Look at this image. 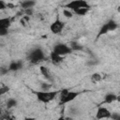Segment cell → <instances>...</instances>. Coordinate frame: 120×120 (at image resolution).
<instances>
[{
  "mask_svg": "<svg viewBox=\"0 0 120 120\" xmlns=\"http://www.w3.org/2000/svg\"><path fill=\"white\" fill-rule=\"evenodd\" d=\"M112 112L103 106H100L98 108L97 113H96V118L97 119H103V118H111Z\"/></svg>",
  "mask_w": 120,
  "mask_h": 120,
  "instance_id": "cell-8",
  "label": "cell"
},
{
  "mask_svg": "<svg viewBox=\"0 0 120 120\" xmlns=\"http://www.w3.org/2000/svg\"><path fill=\"white\" fill-rule=\"evenodd\" d=\"M9 91V87L7 86V85H4V84H1V87H0V95H4L6 93H8Z\"/></svg>",
  "mask_w": 120,
  "mask_h": 120,
  "instance_id": "cell-19",
  "label": "cell"
},
{
  "mask_svg": "<svg viewBox=\"0 0 120 120\" xmlns=\"http://www.w3.org/2000/svg\"><path fill=\"white\" fill-rule=\"evenodd\" d=\"M8 29H7V28H0V36L1 37L8 35Z\"/></svg>",
  "mask_w": 120,
  "mask_h": 120,
  "instance_id": "cell-23",
  "label": "cell"
},
{
  "mask_svg": "<svg viewBox=\"0 0 120 120\" xmlns=\"http://www.w3.org/2000/svg\"><path fill=\"white\" fill-rule=\"evenodd\" d=\"M101 80H102V76H101L100 73L96 72V73H93V74L91 75V81H92L93 82H95V83L100 82Z\"/></svg>",
  "mask_w": 120,
  "mask_h": 120,
  "instance_id": "cell-17",
  "label": "cell"
},
{
  "mask_svg": "<svg viewBox=\"0 0 120 120\" xmlns=\"http://www.w3.org/2000/svg\"><path fill=\"white\" fill-rule=\"evenodd\" d=\"M117 11H118V12H120V7H118V8H117Z\"/></svg>",
  "mask_w": 120,
  "mask_h": 120,
  "instance_id": "cell-28",
  "label": "cell"
},
{
  "mask_svg": "<svg viewBox=\"0 0 120 120\" xmlns=\"http://www.w3.org/2000/svg\"><path fill=\"white\" fill-rule=\"evenodd\" d=\"M45 59V53L42 49L40 48H35L33 49L29 54H28V60L31 64H38L41 61H44Z\"/></svg>",
  "mask_w": 120,
  "mask_h": 120,
  "instance_id": "cell-4",
  "label": "cell"
},
{
  "mask_svg": "<svg viewBox=\"0 0 120 120\" xmlns=\"http://www.w3.org/2000/svg\"><path fill=\"white\" fill-rule=\"evenodd\" d=\"M64 27H65V22L60 19L59 16H57L56 19L54 20V22L51 23V25H50V30H51V32H52V34L58 35V34H60V33L63 31Z\"/></svg>",
  "mask_w": 120,
  "mask_h": 120,
  "instance_id": "cell-6",
  "label": "cell"
},
{
  "mask_svg": "<svg viewBox=\"0 0 120 120\" xmlns=\"http://www.w3.org/2000/svg\"><path fill=\"white\" fill-rule=\"evenodd\" d=\"M32 8H27V9H24V11H25L26 15H28V16L32 15V13H33V9H32Z\"/></svg>",
  "mask_w": 120,
  "mask_h": 120,
  "instance_id": "cell-25",
  "label": "cell"
},
{
  "mask_svg": "<svg viewBox=\"0 0 120 120\" xmlns=\"http://www.w3.org/2000/svg\"><path fill=\"white\" fill-rule=\"evenodd\" d=\"M22 62L18 60V61H12L9 65H8V71H18L21 68H22Z\"/></svg>",
  "mask_w": 120,
  "mask_h": 120,
  "instance_id": "cell-9",
  "label": "cell"
},
{
  "mask_svg": "<svg viewBox=\"0 0 120 120\" xmlns=\"http://www.w3.org/2000/svg\"><path fill=\"white\" fill-rule=\"evenodd\" d=\"M90 10V8H81L79 9H76L75 11H73L75 14H77L78 16H84L88 13V11Z\"/></svg>",
  "mask_w": 120,
  "mask_h": 120,
  "instance_id": "cell-15",
  "label": "cell"
},
{
  "mask_svg": "<svg viewBox=\"0 0 120 120\" xmlns=\"http://www.w3.org/2000/svg\"><path fill=\"white\" fill-rule=\"evenodd\" d=\"M35 5H36V1H35V0H23V1L21 3V7H22L23 9L32 8Z\"/></svg>",
  "mask_w": 120,
  "mask_h": 120,
  "instance_id": "cell-14",
  "label": "cell"
},
{
  "mask_svg": "<svg viewBox=\"0 0 120 120\" xmlns=\"http://www.w3.org/2000/svg\"><path fill=\"white\" fill-rule=\"evenodd\" d=\"M29 20H30V16L25 15V16H23V17L21 19V23H22L23 26H25V25H26V23L29 22Z\"/></svg>",
  "mask_w": 120,
  "mask_h": 120,
  "instance_id": "cell-21",
  "label": "cell"
},
{
  "mask_svg": "<svg viewBox=\"0 0 120 120\" xmlns=\"http://www.w3.org/2000/svg\"><path fill=\"white\" fill-rule=\"evenodd\" d=\"M17 104H18V102H17V100L15 98H9L7 101V107H8V109H11L13 107H16Z\"/></svg>",
  "mask_w": 120,
  "mask_h": 120,
  "instance_id": "cell-18",
  "label": "cell"
},
{
  "mask_svg": "<svg viewBox=\"0 0 120 120\" xmlns=\"http://www.w3.org/2000/svg\"><path fill=\"white\" fill-rule=\"evenodd\" d=\"M11 22H12V21H11V19L9 17L2 18V19H0V28H7V29H8L10 27V25H11Z\"/></svg>",
  "mask_w": 120,
  "mask_h": 120,
  "instance_id": "cell-12",
  "label": "cell"
},
{
  "mask_svg": "<svg viewBox=\"0 0 120 120\" xmlns=\"http://www.w3.org/2000/svg\"><path fill=\"white\" fill-rule=\"evenodd\" d=\"M7 8H8V4H6L4 0H0V9L1 10H4Z\"/></svg>",
  "mask_w": 120,
  "mask_h": 120,
  "instance_id": "cell-22",
  "label": "cell"
},
{
  "mask_svg": "<svg viewBox=\"0 0 120 120\" xmlns=\"http://www.w3.org/2000/svg\"><path fill=\"white\" fill-rule=\"evenodd\" d=\"M65 8L75 11L76 9H79L81 8H90V6L86 0H71L65 5Z\"/></svg>",
  "mask_w": 120,
  "mask_h": 120,
  "instance_id": "cell-5",
  "label": "cell"
},
{
  "mask_svg": "<svg viewBox=\"0 0 120 120\" xmlns=\"http://www.w3.org/2000/svg\"><path fill=\"white\" fill-rule=\"evenodd\" d=\"M50 58H51V60H52V63L54 64V65H58V64H60V63H62L63 60H64V56L57 54V53L54 52L53 51L51 52V53H50Z\"/></svg>",
  "mask_w": 120,
  "mask_h": 120,
  "instance_id": "cell-10",
  "label": "cell"
},
{
  "mask_svg": "<svg viewBox=\"0 0 120 120\" xmlns=\"http://www.w3.org/2000/svg\"><path fill=\"white\" fill-rule=\"evenodd\" d=\"M33 93L36 95L38 100H39L42 103H49L52 100H53L56 96L60 93V91H47V90H40V91H33Z\"/></svg>",
  "mask_w": 120,
  "mask_h": 120,
  "instance_id": "cell-1",
  "label": "cell"
},
{
  "mask_svg": "<svg viewBox=\"0 0 120 120\" xmlns=\"http://www.w3.org/2000/svg\"><path fill=\"white\" fill-rule=\"evenodd\" d=\"M117 101H120V96H117V99H116Z\"/></svg>",
  "mask_w": 120,
  "mask_h": 120,
  "instance_id": "cell-27",
  "label": "cell"
},
{
  "mask_svg": "<svg viewBox=\"0 0 120 120\" xmlns=\"http://www.w3.org/2000/svg\"><path fill=\"white\" fill-rule=\"evenodd\" d=\"M70 48L72 49V51H82V50H83L82 45L76 42V41H72L70 43Z\"/></svg>",
  "mask_w": 120,
  "mask_h": 120,
  "instance_id": "cell-16",
  "label": "cell"
},
{
  "mask_svg": "<svg viewBox=\"0 0 120 120\" xmlns=\"http://www.w3.org/2000/svg\"><path fill=\"white\" fill-rule=\"evenodd\" d=\"M117 28H118V24H117V22L114 20H109V21H107L99 28L98 33L97 34L96 39H98L100 37H102V36H104V35H106V34H108L110 32H112V31L116 30Z\"/></svg>",
  "mask_w": 120,
  "mask_h": 120,
  "instance_id": "cell-3",
  "label": "cell"
},
{
  "mask_svg": "<svg viewBox=\"0 0 120 120\" xmlns=\"http://www.w3.org/2000/svg\"><path fill=\"white\" fill-rule=\"evenodd\" d=\"M63 15L65 16V17H67V18H71L73 15H72V12L70 11V9H68V8H64L63 9Z\"/></svg>",
  "mask_w": 120,
  "mask_h": 120,
  "instance_id": "cell-20",
  "label": "cell"
},
{
  "mask_svg": "<svg viewBox=\"0 0 120 120\" xmlns=\"http://www.w3.org/2000/svg\"><path fill=\"white\" fill-rule=\"evenodd\" d=\"M52 51L54 52H56L57 54L62 55V56H65L67 54H70L72 52V49L70 48V46H68L65 43H58V44H56L53 47Z\"/></svg>",
  "mask_w": 120,
  "mask_h": 120,
  "instance_id": "cell-7",
  "label": "cell"
},
{
  "mask_svg": "<svg viewBox=\"0 0 120 120\" xmlns=\"http://www.w3.org/2000/svg\"><path fill=\"white\" fill-rule=\"evenodd\" d=\"M79 95H80V92H77V91H69L68 89H62L60 91L59 104L60 105H64V104L69 103L72 100H74Z\"/></svg>",
  "mask_w": 120,
  "mask_h": 120,
  "instance_id": "cell-2",
  "label": "cell"
},
{
  "mask_svg": "<svg viewBox=\"0 0 120 120\" xmlns=\"http://www.w3.org/2000/svg\"><path fill=\"white\" fill-rule=\"evenodd\" d=\"M50 87H51V84H47L46 82H43V83L41 84V88H42V90H49Z\"/></svg>",
  "mask_w": 120,
  "mask_h": 120,
  "instance_id": "cell-24",
  "label": "cell"
},
{
  "mask_svg": "<svg viewBox=\"0 0 120 120\" xmlns=\"http://www.w3.org/2000/svg\"><path fill=\"white\" fill-rule=\"evenodd\" d=\"M111 118L115 119V120H120V114H112Z\"/></svg>",
  "mask_w": 120,
  "mask_h": 120,
  "instance_id": "cell-26",
  "label": "cell"
},
{
  "mask_svg": "<svg viewBox=\"0 0 120 120\" xmlns=\"http://www.w3.org/2000/svg\"><path fill=\"white\" fill-rule=\"evenodd\" d=\"M39 70H40V73L42 74V76L45 78V80L50 81V82L52 80V76H51V74H50V72H49V69H48L46 67L40 66V67H39Z\"/></svg>",
  "mask_w": 120,
  "mask_h": 120,
  "instance_id": "cell-13",
  "label": "cell"
},
{
  "mask_svg": "<svg viewBox=\"0 0 120 120\" xmlns=\"http://www.w3.org/2000/svg\"><path fill=\"white\" fill-rule=\"evenodd\" d=\"M117 99V95L113 94V93H108L105 95L104 97V100H103V103H107V104H111L114 101H116Z\"/></svg>",
  "mask_w": 120,
  "mask_h": 120,
  "instance_id": "cell-11",
  "label": "cell"
}]
</instances>
